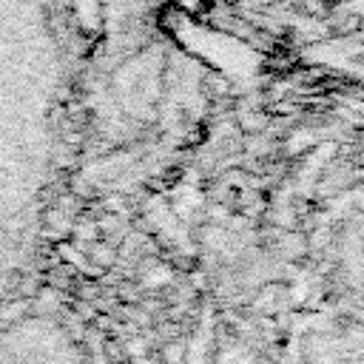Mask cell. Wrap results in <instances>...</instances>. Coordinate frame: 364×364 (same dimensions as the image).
<instances>
[{
  "instance_id": "6da1fadb",
  "label": "cell",
  "mask_w": 364,
  "mask_h": 364,
  "mask_svg": "<svg viewBox=\"0 0 364 364\" xmlns=\"http://www.w3.org/2000/svg\"><path fill=\"white\" fill-rule=\"evenodd\" d=\"M68 338L43 321H26L6 330L3 364H71Z\"/></svg>"
}]
</instances>
